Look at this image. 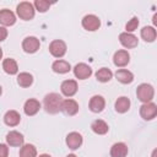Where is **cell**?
Masks as SVG:
<instances>
[{
  "label": "cell",
  "mask_w": 157,
  "mask_h": 157,
  "mask_svg": "<svg viewBox=\"0 0 157 157\" xmlns=\"http://www.w3.org/2000/svg\"><path fill=\"white\" fill-rule=\"evenodd\" d=\"M61 104H63V98L59 93H49L44 97L43 105L45 110L50 114H55L61 110Z\"/></svg>",
  "instance_id": "cell-1"
},
{
  "label": "cell",
  "mask_w": 157,
  "mask_h": 157,
  "mask_svg": "<svg viewBox=\"0 0 157 157\" xmlns=\"http://www.w3.org/2000/svg\"><path fill=\"white\" fill-rule=\"evenodd\" d=\"M136 96L142 103H148L153 99L155 90L150 83H141L136 90Z\"/></svg>",
  "instance_id": "cell-2"
},
{
  "label": "cell",
  "mask_w": 157,
  "mask_h": 157,
  "mask_svg": "<svg viewBox=\"0 0 157 157\" xmlns=\"http://www.w3.org/2000/svg\"><path fill=\"white\" fill-rule=\"evenodd\" d=\"M34 6L33 4L28 2V1H22L17 5V15L20 18L25 20V21H28V20H32L34 17Z\"/></svg>",
  "instance_id": "cell-3"
},
{
  "label": "cell",
  "mask_w": 157,
  "mask_h": 157,
  "mask_svg": "<svg viewBox=\"0 0 157 157\" xmlns=\"http://www.w3.org/2000/svg\"><path fill=\"white\" fill-rule=\"evenodd\" d=\"M49 52H50V54H52L53 56H55V58H61V56H64L65 53H66V44H65V42H63V40H60V39L53 40V42L50 43V45H49Z\"/></svg>",
  "instance_id": "cell-4"
},
{
  "label": "cell",
  "mask_w": 157,
  "mask_h": 157,
  "mask_svg": "<svg viewBox=\"0 0 157 157\" xmlns=\"http://www.w3.org/2000/svg\"><path fill=\"white\" fill-rule=\"evenodd\" d=\"M157 114V105L152 102L148 103H144L140 107V115L145 119V120H151L156 117Z\"/></svg>",
  "instance_id": "cell-5"
},
{
  "label": "cell",
  "mask_w": 157,
  "mask_h": 157,
  "mask_svg": "<svg viewBox=\"0 0 157 157\" xmlns=\"http://www.w3.org/2000/svg\"><path fill=\"white\" fill-rule=\"evenodd\" d=\"M101 26V21L96 15H86L82 18V27L87 31H97Z\"/></svg>",
  "instance_id": "cell-6"
},
{
  "label": "cell",
  "mask_w": 157,
  "mask_h": 157,
  "mask_svg": "<svg viewBox=\"0 0 157 157\" xmlns=\"http://www.w3.org/2000/svg\"><path fill=\"white\" fill-rule=\"evenodd\" d=\"M40 47L39 39L36 37H26L22 42V48L26 53H36Z\"/></svg>",
  "instance_id": "cell-7"
},
{
  "label": "cell",
  "mask_w": 157,
  "mask_h": 157,
  "mask_svg": "<svg viewBox=\"0 0 157 157\" xmlns=\"http://www.w3.org/2000/svg\"><path fill=\"white\" fill-rule=\"evenodd\" d=\"M74 74H75V76H76L77 78H80V80H86V78H88V77L92 75V69H91L87 64L80 63V64H77V65L74 67Z\"/></svg>",
  "instance_id": "cell-8"
},
{
  "label": "cell",
  "mask_w": 157,
  "mask_h": 157,
  "mask_svg": "<svg viewBox=\"0 0 157 157\" xmlns=\"http://www.w3.org/2000/svg\"><path fill=\"white\" fill-rule=\"evenodd\" d=\"M60 90H61L64 96L72 97L77 92V82L75 80H65V81H63Z\"/></svg>",
  "instance_id": "cell-9"
},
{
  "label": "cell",
  "mask_w": 157,
  "mask_h": 157,
  "mask_svg": "<svg viewBox=\"0 0 157 157\" xmlns=\"http://www.w3.org/2000/svg\"><path fill=\"white\" fill-rule=\"evenodd\" d=\"M119 40H120L121 45L125 47V48H135L139 43L137 38L132 33H128V32L120 33L119 34Z\"/></svg>",
  "instance_id": "cell-10"
},
{
  "label": "cell",
  "mask_w": 157,
  "mask_h": 157,
  "mask_svg": "<svg viewBox=\"0 0 157 157\" xmlns=\"http://www.w3.org/2000/svg\"><path fill=\"white\" fill-rule=\"evenodd\" d=\"M113 61H114L115 66L123 67V66H125V65L129 64L130 55H129V53L126 50H118V52H115V54L113 56Z\"/></svg>",
  "instance_id": "cell-11"
},
{
  "label": "cell",
  "mask_w": 157,
  "mask_h": 157,
  "mask_svg": "<svg viewBox=\"0 0 157 157\" xmlns=\"http://www.w3.org/2000/svg\"><path fill=\"white\" fill-rule=\"evenodd\" d=\"M16 22V16L11 10L2 9L0 10V23L4 26H12Z\"/></svg>",
  "instance_id": "cell-12"
},
{
  "label": "cell",
  "mask_w": 157,
  "mask_h": 157,
  "mask_svg": "<svg viewBox=\"0 0 157 157\" xmlns=\"http://www.w3.org/2000/svg\"><path fill=\"white\" fill-rule=\"evenodd\" d=\"M66 145L69 146V148L71 150H76L82 145V136L81 134L72 131L66 136Z\"/></svg>",
  "instance_id": "cell-13"
},
{
  "label": "cell",
  "mask_w": 157,
  "mask_h": 157,
  "mask_svg": "<svg viewBox=\"0 0 157 157\" xmlns=\"http://www.w3.org/2000/svg\"><path fill=\"white\" fill-rule=\"evenodd\" d=\"M104 105H105V101H104V98H103L102 96L96 94V96H93V97L91 98V101H90V109H91V112H93V113H99V112H102V110L104 109Z\"/></svg>",
  "instance_id": "cell-14"
},
{
  "label": "cell",
  "mask_w": 157,
  "mask_h": 157,
  "mask_svg": "<svg viewBox=\"0 0 157 157\" xmlns=\"http://www.w3.org/2000/svg\"><path fill=\"white\" fill-rule=\"evenodd\" d=\"M61 110L67 115H75L78 112V104L74 99H65L63 101Z\"/></svg>",
  "instance_id": "cell-15"
},
{
  "label": "cell",
  "mask_w": 157,
  "mask_h": 157,
  "mask_svg": "<svg viewBox=\"0 0 157 157\" xmlns=\"http://www.w3.org/2000/svg\"><path fill=\"white\" fill-rule=\"evenodd\" d=\"M39 108H40V103H39L37 99H34V98H31V99L26 101V103H25V105H23L25 113H26L27 115H29V117L37 114L38 110H39Z\"/></svg>",
  "instance_id": "cell-16"
},
{
  "label": "cell",
  "mask_w": 157,
  "mask_h": 157,
  "mask_svg": "<svg viewBox=\"0 0 157 157\" xmlns=\"http://www.w3.org/2000/svg\"><path fill=\"white\" fill-rule=\"evenodd\" d=\"M23 135L18 131H10L6 135V141L10 146H22L23 145Z\"/></svg>",
  "instance_id": "cell-17"
},
{
  "label": "cell",
  "mask_w": 157,
  "mask_h": 157,
  "mask_svg": "<svg viewBox=\"0 0 157 157\" xmlns=\"http://www.w3.org/2000/svg\"><path fill=\"white\" fill-rule=\"evenodd\" d=\"M128 155V146L124 142H117L110 148L112 157H126Z\"/></svg>",
  "instance_id": "cell-18"
},
{
  "label": "cell",
  "mask_w": 157,
  "mask_h": 157,
  "mask_svg": "<svg viewBox=\"0 0 157 157\" xmlns=\"http://www.w3.org/2000/svg\"><path fill=\"white\" fill-rule=\"evenodd\" d=\"M21 120V115L16 110H9L4 115V121L9 126H16Z\"/></svg>",
  "instance_id": "cell-19"
},
{
  "label": "cell",
  "mask_w": 157,
  "mask_h": 157,
  "mask_svg": "<svg viewBox=\"0 0 157 157\" xmlns=\"http://www.w3.org/2000/svg\"><path fill=\"white\" fill-rule=\"evenodd\" d=\"M115 77L119 82L121 83H130L132 82L134 80V75L131 71L129 70H125V69H119L117 72H115Z\"/></svg>",
  "instance_id": "cell-20"
},
{
  "label": "cell",
  "mask_w": 157,
  "mask_h": 157,
  "mask_svg": "<svg viewBox=\"0 0 157 157\" xmlns=\"http://www.w3.org/2000/svg\"><path fill=\"white\" fill-rule=\"evenodd\" d=\"M91 129L93 130V132L98 134V135H104L108 132V124L104 121V120H101V119H97L94 120L92 124H91Z\"/></svg>",
  "instance_id": "cell-21"
},
{
  "label": "cell",
  "mask_w": 157,
  "mask_h": 157,
  "mask_svg": "<svg viewBox=\"0 0 157 157\" xmlns=\"http://www.w3.org/2000/svg\"><path fill=\"white\" fill-rule=\"evenodd\" d=\"M2 69H4V71H5L6 74H9V75H15V74H17V71H18L17 63H16L13 59H11V58L5 59V60L2 61Z\"/></svg>",
  "instance_id": "cell-22"
},
{
  "label": "cell",
  "mask_w": 157,
  "mask_h": 157,
  "mask_svg": "<svg viewBox=\"0 0 157 157\" xmlns=\"http://www.w3.org/2000/svg\"><path fill=\"white\" fill-rule=\"evenodd\" d=\"M52 69H53L55 72H58V74H66V72L70 71L71 66H70V64H69L67 61H65V60H55V61L53 63V65H52Z\"/></svg>",
  "instance_id": "cell-23"
},
{
  "label": "cell",
  "mask_w": 157,
  "mask_h": 157,
  "mask_svg": "<svg viewBox=\"0 0 157 157\" xmlns=\"http://www.w3.org/2000/svg\"><path fill=\"white\" fill-rule=\"evenodd\" d=\"M130 108V99L128 97H119L115 102V110L118 113H125Z\"/></svg>",
  "instance_id": "cell-24"
},
{
  "label": "cell",
  "mask_w": 157,
  "mask_h": 157,
  "mask_svg": "<svg viewBox=\"0 0 157 157\" xmlns=\"http://www.w3.org/2000/svg\"><path fill=\"white\" fill-rule=\"evenodd\" d=\"M141 37L146 42H153L156 39V29H155V27H151V26L144 27L141 29Z\"/></svg>",
  "instance_id": "cell-25"
},
{
  "label": "cell",
  "mask_w": 157,
  "mask_h": 157,
  "mask_svg": "<svg viewBox=\"0 0 157 157\" xmlns=\"http://www.w3.org/2000/svg\"><path fill=\"white\" fill-rule=\"evenodd\" d=\"M20 157H37V150L33 145L26 144L20 150Z\"/></svg>",
  "instance_id": "cell-26"
},
{
  "label": "cell",
  "mask_w": 157,
  "mask_h": 157,
  "mask_svg": "<svg viewBox=\"0 0 157 157\" xmlns=\"http://www.w3.org/2000/svg\"><path fill=\"white\" fill-rule=\"evenodd\" d=\"M32 82H33V77L28 72H21L17 76V83L21 87H29L32 85Z\"/></svg>",
  "instance_id": "cell-27"
},
{
  "label": "cell",
  "mask_w": 157,
  "mask_h": 157,
  "mask_svg": "<svg viewBox=\"0 0 157 157\" xmlns=\"http://www.w3.org/2000/svg\"><path fill=\"white\" fill-rule=\"evenodd\" d=\"M112 76H113V72L107 67H102L96 72V77L99 82H108L112 78Z\"/></svg>",
  "instance_id": "cell-28"
},
{
  "label": "cell",
  "mask_w": 157,
  "mask_h": 157,
  "mask_svg": "<svg viewBox=\"0 0 157 157\" xmlns=\"http://www.w3.org/2000/svg\"><path fill=\"white\" fill-rule=\"evenodd\" d=\"M33 6H34L36 10H38L39 12H45L47 10H49V7H50V2L47 1V0H36Z\"/></svg>",
  "instance_id": "cell-29"
},
{
  "label": "cell",
  "mask_w": 157,
  "mask_h": 157,
  "mask_svg": "<svg viewBox=\"0 0 157 157\" xmlns=\"http://www.w3.org/2000/svg\"><path fill=\"white\" fill-rule=\"evenodd\" d=\"M137 26H139V18H137V17H132V18L126 23L125 29H126V32L129 33V32L135 31V29L137 28Z\"/></svg>",
  "instance_id": "cell-30"
},
{
  "label": "cell",
  "mask_w": 157,
  "mask_h": 157,
  "mask_svg": "<svg viewBox=\"0 0 157 157\" xmlns=\"http://www.w3.org/2000/svg\"><path fill=\"white\" fill-rule=\"evenodd\" d=\"M9 156V147L5 144H0V157H7Z\"/></svg>",
  "instance_id": "cell-31"
},
{
  "label": "cell",
  "mask_w": 157,
  "mask_h": 157,
  "mask_svg": "<svg viewBox=\"0 0 157 157\" xmlns=\"http://www.w3.org/2000/svg\"><path fill=\"white\" fill-rule=\"evenodd\" d=\"M6 37H7V29H6L5 27L0 26V42L5 40V39H6Z\"/></svg>",
  "instance_id": "cell-32"
},
{
  "label": "cell",
  "mask_w": 157,
  "mask_h": 157,
  "mask_svg": "<svg viewBox=\"0 0 157 157\" xmlns=\"http://www.w3.org/2000/svg\"><path fill=\"white\" fill-rule=\"evenodd\" d=\"M39 157H52V156H49V155H47V153H43V155H40Z\"/></svg>",
  "instance_id": "cell-33"
},
{
  "label": "cell",
  "mask_w": 157,
  "mask_h": 157,
  "mask_svg": "<svg viewBox=\"0 0 157 157\" xmlns=\"http://www.w3.org/2000/svg\"><path fill=\"white\" fill-rule=\"evenodd\" d=\"M66 157H76V156H75V155H74V153H71V155H67V156H66Z\"/></svg>",
  "instance_id": "cell-34"
},
{
  "label": "cell",
  "mask_w": 157,
  "mask_h": 157,
  "mask_svg": "<svg viewBox=\"0 0 157 157\" xmlns=\"http://www.w3.org/2000/svg\"><path fill=\"white\" fill-rule=\"evenodd\" d=\"M1 58H2V49L0 48V59H1Z\"/></svg>",
  "instance_id": "cell-35"
},
{
  "label": "cell",
  "mask_w": 157,
  "mask_h": 157,
  "mask_svg": "<svg viewBox=\"0 0 157 157\" xmlns=\"http://www.w3.org/2000/svg\"><path fill=\"white\" fill-rule=\"evenodd\" d=\"M1 93H2V88H1V86H0V96H1Z\"/></svg>",
  "instance_id": "cell-36"
}]
</instances>
